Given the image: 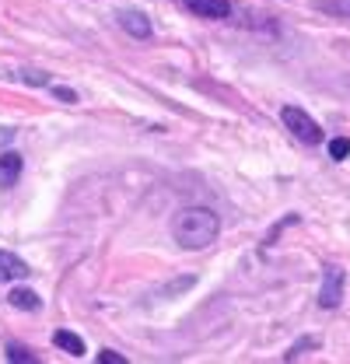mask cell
I'll return each instance as SVG.
<instances>
[{
  "label": "cell",
  "mask_w": 350,
  "mask_h": 364,
  "mask_svg": "<svg viewBox=\"0 0 350 364\" xmlns=\"http://www.w3.org/2000/svg\"><path fill=\"white\" fill-rule=\"evenodd\" d=\"M221 231L218 214L211 207H182L172 218V238L182 249H207Z\"/></svg>",
  "instance_id": "obj_1"
},
{
  "label": "cell",
  "mask_w": 350,
  "mask_h": 364,
  "mask_svg": "<svg viewBox=\"0 0 350 364\" xmlns=\"http://www.w3.org/2000/svg\"><path fill=\"white\" fill-rule=\"evenodd\" d=\"M280 119H284V127L298 136L302 144H322V130H319V123H315L308 112H302L298 105H284V109H280Z\"/></svg>",
  "instance_id": "obj_2"
},
{
  "label": "cell",
  "mask_w": 350,
  "mask_h": 364,
  "mask_svg": "<svg viewBox=\"0 0 350 364\" xmlns=\"http://www.w3.org/2000/svg\"><path fill=\"white\" fill-rule=\"evenodd\" d=\"M340 298H344V270L326 267V273H322V291H319V305L322 309H336Z\"/></svg>",
  "instance_id": "obj_3"
},
{
  "label": "cell",
  "mask_w": 350,
  "mask_h": 364,
  "mask_svg": "<svg viewBox=\"0 0 350 364\" xmlns=\"http://www.w3.org/2000/svg\"><path fill=\"white\" fill-rule=\"evenodd\" d=\"M196 18H211V21H221V18H228L231 14V4L228 0H182Z\"/></svg>",
  "instance_id": "obj_4"
},
{
  "label": "cell",
  "mask_w": 350,
  "mask_h": 364,
  "mask_svg": "<svg viewBox=\"0 0 350 364\" xmlns=\"http://www.w3.org/2000/svg\"><path fill=\"white\" fill-rule=\"evenodd\" d=\"M21 165H25V161H21L18 151H4V154H0V186H4V189H11V186L18 182Z\"/></svg>",
  "instance_id": "obj_5"
},
{
  "label": "cell",
  "mask_w": 350,
  "mask_h": 364,
  "mask_svg": "<svg viewBox=\"0 0 350 364\" xmlns=\"http://www.w3.org/2000/svg\"><path fill=\"white\" fill-rule=\"evenodd\" d=\"M28 277V263L18 259L14 252H0V284L7 280H25Z\"/></svg>",
  "instance_id": "obj_6"
},
{
  "label": "cell",
  "mask_w": 350,
  "mask_h": 364,
  "mask_svg": "<svg viewBox=\"0 0 350 364\" xmlns=\"http://www.w3.org/2000/svg\"><path fill=\"white\" fill-rule=\"evenodd\" d=\"M120 25L130 32L133 39H151V21H147L140 11H123V14H120Z\"/></svg>",
  "instance_id": "obj_7"
},
{
  "label": "cell",
  "mask_w": 350,
  "mask_h": 364,
  "mask_svg": "<svg viewBox=\"0 0 350 364\" xmlns=\"http://www.w3.org/2000/svg\"><path fill=\"white\" fill-rule=\"evenodd\" d=\"M53 343L63 350V354H70V358H85V340L78 336V333H70V329H56V336H53Z\"/></svg>",
  "instance_id": "obj_8"
},
{
  "label": "cell",
  "mask_w": 350,
  "mask_h": 364,
  "mask_svg": "<svg viewBox=\"0 0 350 364\" xmlns=\"http://www.w3.org/2000/svg\"><path fill=\"white\" fill-rule=\"evenodd\" d=\"M7 301H11L14 309H21V312H39V309H43V298H39L36 291H28V287H14V291L7 294Z\"/></svg>",
  "instance_id": "obj_9"
},
{
  "label": "cell",
  "mask_w": 350,
  "mask_h": 364,
  "mask_svg": "<svg viewBox=\"0 0 350 364\" xmlns=\"http://www.w3.org/2000/svg\"><path fill=\"white\" fill-rule=\"evenodd\" d=\"M319 11L333 18H350V0H319Z\"/></svg>",
  "instance_id": "obj_10"
},
{
  "label": "cell",
  "mask_w": 350,
  "mask_h": 364,
  "mask_svg": "<svg viewBox=\"0 0 350 364\" xmlns=\"http://www.w3.org/2000/svg\"><path fill=\"white\" fill-rule=\"evenodd\" d=\"M7 361L11 364H36V354H32L28 347H21V343H11V347H7Z\"/></svg>",
  "instance_id": "obj_11"
},
{
  "label": "cell",
  "mask_w": 350,
  "mask_h": 364,
  "mask_svg": "<svg viewBox=\"0 0 350 364\" xmlns=\"http://www.w3.org/2000/svg\"><path fill=\"white\" fill-rule=\"evenodd\" d=\"M329 154H333L336 161L350 158V140H347V136H333V140H329Z\"/></svg>",
  "instance_id": "obj_12"
},
{
  "label": "cell",
  "mask_w": 350,
  "mask_h": 364,
  "mask_svg": "<svg viewBox=\"0 0 350 364\" xmlns=\"http://www.w3.org/2000/svg\"><path fill=\"white\" fill-rule=\"evenodd\" d=\"M98 364H127V358L116 354V350H102V354H98Z\"/></svg>",
  "instance_id": "obj_13"
},
{
  "label": "cell",
  "mask_w": 350,
  "mask_h": 364,
  "mask_svg": "<svg viewBox=\"0 0 350 364\" xmlns=\"http://www.w3.org/2000/svg\"><path fill=\"white\" fill-rule=\"evenodd\" d=\"M53 95H56V98H63V102H78V95H74L70 88H53Z\"/></svg>",
  "instance_id": "obj_14"
},
{
  "label": "cell",
  "mask_w": 350,
  "mask_h": 364,
  "mask_svg": "<svg viewBox=\"0 0 350 364\" xmlns=\"http://www.w3.org/2000/svg\"><path fill=\"white\" fill-rule=\"evenodd\" d=\"M11 140H14V130L11 127H0V147H7Z\"/></svg>",
  "instance_id": "obj_15"
}]
</instances>
